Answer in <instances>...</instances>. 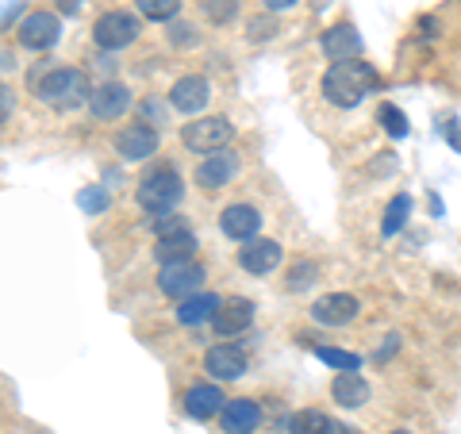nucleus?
<instances>
[{"mask_svg": "<svg viewBox=\"0 0 461 434\" xmlns=\"http://www.w3.org/2000/svg\"><path fill=\"white\" fill-rule=\"evenodd\" d=\"M377 89H381L377 69L357 62V58H350V62H335L323 74V96H327V104H335V108L362 104V100L369 93H377Z\"/></svg>", "mask_w": 461, "mask_h": 434, "instance_id": "nucleus-1", "label": "nucleus"}, {"mask_svg": "<svg viewBox=\"0 0 461 434\" xmlns=\"http://www.w3.org/2000/svg\"><path fill=\"white\" fill-rule=\"evenodd\" d=\"M35 93H39L42 104H54V108H77L93 96L89 81H85V74L74 66H58L50 74L35 77Z\"/></svg>", "mask_w": 461, "mask_h": 434, "instance_id": "nucleus-2", "label": "nucleus"}, {"mask_svg": "<svg viewBox=\"0 0 461 434\" xmlns=\"http://www.w3.org/2000/svg\"><path fill=\"white\" fill-rule=\"evenodd\" d=\"M135 196H139V208H142V212H150V215H169L173 208L181 204V196H185L181 173H177V169H169V166L150 169L147 177L139 181Z\"/></svg>", "mask_w": 461, "mask_h": 434, "instance_id": "nucleus-3", "label": "nucleus"}, {"mask_svg": "<svg viewBox=\"0 0 461 434\" xmlns=\"http://www.w3.org/2000/svg\"><path fill=\"white\" fill-rule=\"evenodd\" d=\"M235 139V127H230L223 115H200V120H189L181 127V142L193 154H215L227 150V142Z\"/></svg>", "mask_w": 461, "mask_h": 434, "instance_id": "nucleus-4", "label": "nucleus"}, {"mask_svg": "<svg viewBox=\"0 0 461 434\" xmlns=\"http://www.w3.org/2000/svg\"><path fill=\"white\" fill-rule=\"evenodd\" d=\"M93 39L100 50H123L139 39V16L131 12H104L96 23H93Z\"/></svg>", "mask_w": 461, "mask_h": 434, "instance_id": "nucleus-5", "label": "nucleus"}, {"mask_svg": "<svg viewBox=\"0 0 461 434\" xmlns=\"http://www.w3.org/2000/svg\"><path fill=\"white\" fill-rule=\"evenodd\" d=\"M200 285H204V266L200 262H169L162 266V273H158V288H162L166 296L173 300H189L200 293Z\"/></svg>", "mask_w": 461, "mask_h": 434, "instance_id": "nucleus-6", "label": "nucleus"}, {"mask_svg": "<svg viewBox=\"0 0 461 434\" xmlns=\"http://www.w3.org/2000/svg\"><path fill=\"white\" fill-rule=\"evenodd\" d=\"M247 350L235 342H220V346H212V350L204 354V369L212 373L215 381H239V377H247Z\"/></svg>", "mask_w": 461, "mask_h": 434, "instance_id": "nucleus-7", "label": "nucleus"}, {"mask_svg": "<svg viewBox=\"0 0 461 434\" xmlns=\"http://www.w3.org/2000/svg\"><path fill=\"white\" fill-rule=\"evenodd\" d=\"M357 312H362V303H357V296L350 293H327L315 300V323H323V327H346V323H354L357 320Z\"/></svg>", "mask_w": 461, "mask_h": 434, "instance_id": "nucleus-8", "label": "nucleus"}, {"mask_svg": "<svg viewBox=\"0 0 461 434\" xmlns=\"http://www.w3.org/2000/svg\"><path fill=\"white\" fill-rule=\"evenodd\" d=\"M208 100H212V85H208V77H200V74H189V77L173 81V89H169V104L177 112H185V115L204 112Z\"/></svg>", "mask_w": 461, "mask_h": 434, "instance_id": "nucleus-9", "label": "nucleus"}, {"mask_svg": "<svg viewBox=\"0 0 461 434\" xmlns=\"http://www.w3.org/2000/svg\"><path fill=\"white\" fill-rule=\"evenodd\" d=\"M235 173H239V154L235 150H215L196 166V185L200 189H208V193H215V189H223Z\"/></svg>", "mask_w": 461, "mask_h": 434, "instance_id": "nucleus-10", "label": "nucleus"}, {"mask_svg": "<svg viewBox=\"0 0 461 434\" xmlns=\"http://www.w3.org/2000/svg\"><path fill=\"white\" fill-rule=\"evenodd\" d=\"M220 227L227 239L235 242H254L258 231H262V212L250 208V204H230L220 212Z\"/></svg>", "mask_w": 461, "mask_h": 434, "instance_id": "nucleus-11", "label": "nucleus"}, {"mask_svg": "<svg viewBox=\"0 0 461 434\" xmlns=\"http://www.w3.org/2000/svg\"><path fill=\"white\" fill-rule=\"evenodd\" d=\"M58 35H62V20L54 12H35V16H27L20 23V42L27 50H47L58 42Z\"/></svg>", "mask_w": 461, "mask_h": 434, "instance_id": "nucleus-12", "label": "nucleus"}, {"mask_svg": "<svg viewBox=\"0 0 461 434\" xmlns=\"http://www.w3.org/2000/svg\"><path fill=\"white\" fill-rule=\"evenodd\" d=\"M89 108L96 120H120V115L131 108V89L120 81H104V85H96L93 96H89Z\"/></svg>", "mask_w": 461, "mask_h": 434, "instance_id": "nucleus-13", "label": "nucleus"}, {"mask_svg": "<svg viewBox=\"0 0 461 434\" xmlns=\"http://www.w3.org/2000/svg\"><path fill=\"white\" fill-rule=\"evenodd\" d=\"M115 150H120V158H127V162H142V158H150L158 150V131L150 123L123 127V131L115 135Z\"/></svg>", "mask_w": 461, "mask_h": 434, "instance_id": "nucleus-14", "label": "nucleus"}, {"mask_svg": "<svg viewBox=\"0 0 461 434\" xmlns=\"http://www.w3.org/2000/svg\"><path fill=\"white\" fill-rule=\"evenodd\" d=\"M239 266L254 273V277H266V273H273L281 266V242H273V239H254L247 242L239 250Z\"/></svg>", "mask_w": 461, "mask_h": 434, "instance_id": "nucleus-15", "label": "nucleus"}, {"mask_svg": "<svg viewBox=\"0 0 461 434\" xmlns=\"http://www.w3.org/2000/svg\"><path fill=\"white\" fill-rule=\"evenodd\" d=\"M254 323V303L247 300V296H230V300H223V308L215 312V320H212V327L220 330L223 339H230V335H242Z\"/></svg>", "mask_w": 461, "mask_h": 434, "instance_id": "nucleus-16", "label": "nucleus"}, {"mask_svg": "<svg viewBox=\"0 0 461 434\" xmlns=\"http://www.w3.org/2000/svg\"><path fill=\"white\" fill-rule=\"evenodd\" d=\"M323 54L330 58V62H350V58H357V50H362V35H357L354 23H335L323 32Z\"/></svg>", "mask_w": 461, "mask_h": 434, "instance_id": "nucleus-17", "label": "nucleus"}, {"mask_svg": "<svg viewBox=\"0 0 461 434\" xmlns=\"http://www.w3.org/2000/svg\"><path fill=\"white\" fill-rule=\"evenodd\" d=\"M223 434H254L262 423V408L254 400H227V408L220 411Z\"/></svg>", "mask_w": 461, "mask_h": 434, "instance_id": "nucleus-18", "label": "nucleus"}, {"mask_svg": "<svg viewBox=\"0 0 461 434\" xmlns=\"http://www.w3.org/2000/svg\"><path fill=\"white\" fill-rule=\"evenodd\" d=\"M227 408V396L220 393L215 384H193L189 393H185V415L189 419H212V415H220Z\"/></svg>", "mask_w": 461, "mask_h": 434, "instance_id": "nucleus-19", "label": "nucleus"}, {"mask_svg": "<svg viewBox=\"0 0 461 434\" xmlns=\"http://www.w3.org/2000/svg\"><path fill=\"white\" fill-rule=\"evenodd\" d=\"M330 400H335L339 408H362L369 400V381L362 373H335V381H330Z\"/></svg>", "mask_w": 461, "mask_h": 434, "instance_id": "nucleus-20", "label": "nucleus"}, {"mask_svg": "<svg viewBox=\"0 0 461 434\" xmlns=\"http://www.w3.org/2000/svg\"><path fill=\"white\" fill-rule=\"evenodd\" d=\"M223 308V300L215 296V293H196L189 300H181V308H177V323L181 327H200V323H212L215 320V312Z\"/></svg>", "mask_w": 461, "mask_h": 434, "instance_id": "nucleus-21", "label": "nucleus"}, {"mask_svg": "<svg viewBox=\"0 0 461 434\" xmlns=\"http://www.w3.org/2000/svg\"><path fill=\"white\" fill-rule=\"evenodd\" d=\"M193 250H196L193 231H181V235H166V239H158L154 258H158L162 266H169V262H189Z\"/></svg>", "mask_w": 461, "mask_h": 434, "instance_id": "nucleus-22", "label": "nucleus"}, {"mask_svg": "<svg viewBox=\"0 0 461 434\" xmlns=\"http://www.w3.org/2000/svg\"><path fill=\"white\" fill-rule=\"evenodd\" d=\"M288 434H335V423L323 415V411H296L293 419H288Z\"/></svg>", "mask_w": 461, "mask_h": 434, "instance_id": "nucleus-23", "label": "nucleus"}, {"mask_svg": "<svg viewBox=\"0 0 461 434\" xmlns=\"http://www.w3.org/2000/svg\"><path fill=\"white\" fill-rule=\"evenodd\" d=\"M408 215H411V196H408V193L393 196V204L384 208V220H381V235H384V239L400 235V227L408 223Z\"/></svg>", "mask_w": 461, "mask_h": 434, "instance_id": "nucleus-24", "label": "nucleus"}, {"mask_svg": "<svg viewBox=\"0 0 461 434\" xmlns=\"http://www.w3.org/2000/svg\"><path fill=\"white\" fill-rule=\"evenodd\" d=\"M315 357L327 361V366L339 369V373H357L362 369V357L350 354V350H339V346H315Z\"/></svg>", "mask_w": 461, "mask_h": 434, "instance_id": "nucleus-25", "label": "nucleus"}, {"mask_svg": "<svg viewBox=\"0 0 461 434\" xmlns=\"http://www.w3.org/2000/svg\"><path fill=\"white\" fill-rule=\"evenodd\" d=\"M135 5H139V16H147V20H158V23H162V20H173V16H177L185 0H135Z\"/></svg>", "mask_w": 461, "mask_h": 434, "instance_id": "nucleus-26", "label": "nucleus"}, {"mask_svg": "<svg viewBox=\"0 0 461 434\" xmlns=\"http://www.w3.org/2000/svg\"><path fill=\"white\" fill-rule=\"evenodd\" d=\"M377 120L384 123V131L393 135V139H403V135H408V115H403V112H400L396 104H381Z\"/></svg>", "mask_w": 461, "mask_h": 434, "instance_id": "nucleus-27", "label": "nucleus"}, {"mask_svg": "<svg viewBox=\"0 0 461 434\" xmlns=\"http://www.w3.org/2000/svg\"><path fill=\"white\" fill-rule=\"evenodd\" d=\"M315 273H320V266L315 262H296L293 269H288V293H304V288L315 281Z\"/></svg>", "mask_w": 461, "mask_h": 434, "instance_id": "nucleus-28", "label": "nucleus"}, {"mask_svg": "<svg viewBox=\"0 0 461 434\" xmlns=\"http://www.w3.org/2000/svg\"><path fill=\"white\" fill-rule=\"evenodd\" d=\"M77 208L81 212H89V215H100V212H108V189H81L77 193Z\"/></svg>", "mask_w": 461, "mask_h": 434, "instance_id": "nucleus-29", "label": "nucleus"}, {"mask_svg": "<svg viewBox=\"0 0 461 434\" xmlns=\"http://www.w3.org/2000/svg\"><path fill=\"white\" fill-rule=\"evenodd\" d=\"M235 8H239V0H204L208 20H215V23H227L230 16H235Z\"/></svg>", "mask_w": 461, "mask_h": 434, "instance_id": "nucleus-30", "label": "nucleus"}, {"mask_svg": "<svg viewBox=\"0 0 461 434\" xmlns=\"http://www.w3.org/2000/svg\"><path fill=\"white\" fill-rule=\"evenodd\" d=\"M154 231H158V239H166V235H181V231H189V223H185L181 215H162V220H154Z\"/></svg>", "mask_w": 461, "mask_h": 434, "instance_id": "nucleus-31", "label": "nucleus"}, {"mask_svg": "<svg viewBox=\"0 0 461 434\" xmlns=\"http://www.w3.org/2000/svg\"><path fill=\"white\" fill-rule=\"evenodd\" d=\"M269 32H273L269 20H254V23H250V39H254V42H258V39H269Z\"/></svg>", "mask_w": 461, "mask_h": 434, "instance_id": "nucleus-32", "label": "nucleus"}, {"mask_svg": "<svg viewBox=\"0 0 461 434\" xmlns=\"http://www.w3.org/2000/svg\"><path fill=\"white\" fill-rule=\"evenodd\" d=\"M262 5H266L269 12H288L293 5H300V0H262Z\"/></svg>", "mask_w": 461, "mask_h": 434, "instance_id": "nucleus-33", "label": "nucleus"}, {"mask_svg": "<svg viewBox=\"0 0 461 434\" xmlns=\"http://www.w3.org/2000/svg\"><path fill=\"white\" fill-rule=\"evenodd\" d=\"M0 96H5V100H0V104H5V123L12 120V89H8V85H5V89H0Z\"/></svg>", "mask_w": 461, "mask_h": 434, "instance_id": "nucleus-34", "label": "nucleus"}, {"mask_svg": "<svg viewBox=\"0 0 461 434\" xmlns=\"http://www.w3.org/2000/svg\"><path fill=\"white\" fill-rule=\"evenodd\" d=\"M446 131H450V142H454V150H461V131H457V123H450V127H446Z\"/></svg>", "mask_w": 461, "mask_h": 434, "instance_id": "nucleus-35", "label": "nucleus"}, {"mask_svg": "<svg viewBox=\"0 0 461 434\" xmlns=\"http://www.w3.org/2000/svg\"><path fill=\"white\" fill-rule=\"evenodd\" d=\"M58 5H62V12H69V16H74V12L81 8V0H58Z\"/></svg>", "mask_w": 461, "mask_h": 434, "instance_id": "nucleus-36", "label": "nucleus"}, {"mask_svg": "<svg viewBox=\"0 0 461 434\" xmlns=\"http://www.w3.org/2000/svg\"><path fill=\"white\" fill-rule=\"evenodd\" d=\"M393 434H411V430H393Z\"/></svg>", "mask_w": 461, "mask_h": 434, "instance_id": "nucleus-37", "label": "nucleus"}]
</instances>
